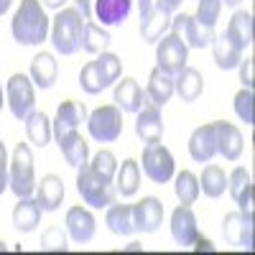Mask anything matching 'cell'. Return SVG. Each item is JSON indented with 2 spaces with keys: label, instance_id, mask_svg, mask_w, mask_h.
Returning <instances> with one entry per match:
<instances>
[{
  "label": "cell",
  "instance_id": "1",
  "mask_svg": "<svg viewBox=\"0 0 255 255\" xmlns=\"http://www.w3.org/2000/svg\"><path fill=\"white\" fill-rule=\"evenodd\" d=\"M49 18L41 5V0H20L18 10L13 13L10 20V33L20 46H38L44 44L49 36Z\"/></svg>",
  "mask_w": 255,
  "mask_h": 255
},
{
  "label": "cell",
  "instance_id": "2",
  "mask_svg": "<svg viewBox=\"0 0 255 255\" xmlns=\"http://www.w3.org/2000/svg\"><path fill=\"white\" fill-rule=\"evenodd\" d=\"M82 28L84 18L74 8H61L56 10L51 20V46L61 56H74L82 44Z\"/></svg>",
  "mask_w": 255,
  "mask_h": 255
},
{
  "label": "cell",
  "instance_id": "3",
  "mask_svg": "<svg viewBox=\"0 0 255 255\" xmlns=\"http://www.w3.org/2000/svg\"><path fill=\"white\" fill-rule=\"evenodd\" d=\"M77 191L82 194L84 204L92 207V209H108L118 197L115 181L97 174L95 168H90V163L77 168Z\"/></svg>",
  "mask_w": 255,
  "mask_h": 255
},
{
  "label": "cell",
  "instance_id": "4",
  "mask_svg": "<svg viewBox=\"0 0 255 255\" xmlns=\"http://www.w3.org/2000/svg\"><path fill=\"white\" fill-rule=\"evenodd\" d=\"M8 189L20 197H33L36 194V171H33V153L28 143H18L13 148V158L8 166Z\"/></svg>",
  "mask_w": 255,
  "mask_h": 255
},
{
  "label": "cell",
  "instance_id": "5",
  "mask_svg": "<svg viewBox=\"0 0 255 255\" xmlns=\"http://www.w3.org/2000/svg\"><path fill=\"white\" fill-rule=\"evenodd\" d=\"M140 166H143V174L151 179L153 184H166V181H171L174 174H176L174 156H171V151H168L161 140L143 145Z\"/></svg>",
  "mask_w": 255,
  "mask_h": 255
},
{
  "label": "cell",
  "instance_id": "6",
  "mask_svg": "<svg viewBox=\"0 0 255 255\" xmlns=\"http://www.w3.org/2000/svg\"><path fill=\"white\" fill-rule=\"evenodd\" d=\"M87 130H90V138L97 143L118 140L123 133V113L115 105H102V108L87 115Z\"/></svg>",
  "mask_w": 255,
  "mask_h": 255
},
{
  "label": "cell",
  "instance_id": "7",
  "mask_svg": "<svg viewBox=\"0 0 255 255\" xmlns=\"http://www.w3.org/2000/svg\"><path fill=\"white\" fill-rule=\"evenodd\" d=\"M5 100H8V108H10L13 118L26 120L28 113H33V105H36V90H33L31 77L13 74L5 84Z\"/></svg>",
  "mask_w": 255,
  "mask_h": 255
},
{
  "label": "cell",
  "instance_id": "8",
  "mask_svg": "<svg viewBox=\"0 0 255 255\" xmlns=\"http://www.w3.org/2000/svg\"><path fill=\"white\" fill-rule=\"evenodd\" d=\"M189 61V49L184 41H179L174 33H166L156 41V67L166 72L168 77H176Z\"/></svg>",
  "mask_w": 255,
  "mask_h": 255
},
{
  "label": "cell",
  "instance_id": "9",
  "mask_svg": "<svg viewBox=\"0 0 255 255\" xmlns=\"http://www.w3.org/2000/svg\"><path fill=\"white\" fill-rule=\"evenodd\" d=\"M168 33H174L179 41H184L186 49H207L215 38V28H204L194 15L179 13L171 18V28Z\"/></svg>",
  "mask_w": 255,
  "mask_h": 255
},
{
  "label": "cell",
  "instance_id": "10",
  "mask_svg": "<svg viewBox=\"0 0 255 255\" xmlns=\"http://www.w3.org/2000/svg\"><path fill=\"white\" fill-rule=\"evenodd\" d=\"M87 108L84 102H77V100H64L56 110V118L51 123V135L59 140L61 135H67L72 130H79L82 123H87Z\"/></svg>",
  "mask_w": 255,
  "mask_h": 255
},
{
  "label": "cell",
  "instance_id": "11",
  "mask_svg": "<svg viewBox=\"0 0 255 255\" xmlns=\"http://www.w3.org/2000/svg\"><path fill=\"white\" fill-rule=\"evenodd\" d=\"M199 235V225H197V215L189 204H179L171 212V238L176 245L189 248Z\"/></svg>",
  "mask_w": 255,
  "mask_h": 255
},
{
  "label": "cell",
  "instance_id": "12",
  "mask_svg": "<svg viewBox=\"0 0 255 255\" xmlns=\"http://www.w3.org/2000/svg\"><path fill=\"white\" fill-rule=\"evenodd\" d=\"M135 135L143 143H156L163 138V118H161V108L151 105L145 100V105L135 113Z\"/></svg>",
  "mask_w": 255,
  "mask_h": 255
},
{
  "label": "cell",
  "instance_id": "13",
  "mask_svg": "<svg viewBox=\"0 0 255 255\" xmlns=\"http://www.w3.org/2000/svg\"><path fill=\"white\" fill-rule=\"evenodd\" d=\"M95 230H97V222H95V215L87 209V207H72L67 212V235L77 243V245H84L95 238Z\"/></svg>",
  "mask_w": 255,
  "mask_h": 255
},
{
  "label": "cell",
  "instance_id": "14",
  "mask_svg": "<svg viewBox=\"0 0 255 255\" xmlns=\"http://www.w3.org/2000/svg\"><path fill=\"white\" fill-rule=\"evenodd\" d=\"M133 222L135 232H156L163 225V204L156 197H143L138 204H133Z\"/></svg>",
  "mask_w": 255,
  "mask_h": 255
},
{
  "label": "cell",
  "instance_id": "15",
  "mask_svg": "<svg viewBox=\"0 0 255 255\" xmlns=\"http://www.w3.org/2000/svg\"><path fill=\"white\" fill-rule=\"evenodd\" d=\"M189 156L197 163H209L217 156V135H215V123L199 125L189 138Z\"/></svg>",
  "mask_w": 255,
  "mask_h": 255
},
{
  "label": "cell",
  "instance_id": "16",
  "mask_svg": "<svg viewBox=\"0 0 255 255\" xmlns=\"http://www.w3.org/2000/svg\"><path fill=\"white\" fill-rule=\"evenodd\" d=\"M113 100H115V108L120 113H138L143 105H145V90L138 84V79L133 77H125L123 82L118 79L115 84V92H113Z\"/></svg>",
  "mask_w": 255,
  "mask_h": 255
},
{
  "label": "cell",
  "instance_id": "17",
  "mask_svg": "<svg viewBox=\"0 0 255 255\" xmlns=\"http://www.w3.org/2000/svg\"><path fill=\"white\" fill-rule=\"evenodd\" d=\"M215 135H217V153L225 161H238L243 156V133L232 123L217 120L215 123Z\"/></svg>",
  "mask_w": 255,
  "mask_h": 255
},
{
  "label": "cell",
  "instance_id": "18",
  "mask_svg": "<svg viewBox=\"0 0 255 255\" xmlns=\"http://www.w3.org/2000/svg\"><path fill=\"white\" fill-rule=\"evenodd\" d=\"M222 235L230 245L250 250L253 248V222L245 220L240 212H230L222 220Z\"/></svg>",
  "mask_w": 255,
  "mask_h": 255
},
{
  "label": "cell",
  "instance_id": "19",
  "mask_svg": "<svg viewBox=\"0 0 255 255\" xmlns=\"http://www.w3.org/2000/svg\"><path fill=\"white\" fill-rule=\"evenodd\" d=\"M130 10H133V0H95L92 5V13L97 15V20L105 28L125 23Z\"/></svg>",
  "mask_w": 255,
  "mask_h": 255
},
{
  "label": "cell",
  "instance_id": "20",
  "mask_svg": "<svg viewBox=\"0 0 255 255\" xmlns=\"http://www.w3.org/2000/svg\"><path fill=\"white\" fill-rule=\"evenodd\" d=\"M56 77H59V64H56L54 54L38 51L33 56V61H31V82L38 90H51Z\"/></svg>",
  "mask_w": 255,
  "mask_h": 255
},
{
  "label": "cell",
  "instance_id": "21",
  "mask_svg": "<svg viewBox=\"0 0 255 255\" xmlns=\"http://www.w3.org/2000/svg\"><path fill=\"white\" fill-rule=\"evenodd\" d=\"M36 202L44 212H56L64 202V181L56 174H46L41 179V184H36Z\"/></svg>",
  "mask_w": 255,
  "mask_h": 255
},
{
  "label": "cell",
  "instance_id": "22",
  "mask_svg": "<svg viewBox=\"0 0 255 255\" xmlns=\"http://www.w3.org/2000/svg\"><path fill=\"white\" fill-rule=\"evenodd\" d=\"M56 143H59V151H61L64 161H67L72 168H82L90 161V145L79 135V130H72L67 135H61Z\"/></svg>",
  "mask_w": 255,
  "mask_h": 255
},
{
  "label": "cell",
  "instance_id": "23",
  "mask_svg": "<svg viewBox=\"0 0 255 255\" xmlns=\"http://www.w3.org/2000/svg\"><path fill=\"white\" fill-rule=\"evenodd\" d=\"M41 209L38 202L33 197H20L18 204L13 207V227L18 232H23V235H28V232H33L38 225H41Z\"/></svg>",
  "mask_w": 255,
  "mask_h": 255
},
{
  "label": "cell",
  "instance_id": "24",
  "mask_svg": "<svg viewBox=\"0 0 255 255\" xmlns=\"http://www.w3.org/2000/svg\"><path fill=\"white\" fill-rule=\"evenodd\" d=\"M202 90H204V79L194 67H184L174 77V95H179L181 102H197L202 97Z\"/></svg>",
  "mask_w": 255,
  "mask_h": 255
},
{
  "label": "cell",
  "instance_id": "25",
  "mask_svg": "<svg viewBox=\"0 0 255 255\" xmlns=\"http://www.w3.org/2000/svg\"><path fill=\"white\" fill-rule=\"evenodd\" d=\"M168 28H171V15L156 5L140 18V38L145 44H156L161 36L168 33Z\"/></svg>",
  "mask_w": 255,
  "mask_h": 255
},
{
  "label": "cell",
  "instance_id": "26",
  "mask_svg": "<svg viewBox=\"0 0 255 255\" xmlns=\"http://www.w3.org/2000/svg\"><path fill=\"white\" fill-rule=\"evenodd\" d=\"M225 36L235 44L240 51L253 46V13L248 10H235V15L230 18Z\"/></svg>",
  "mask_w": 255,
  "mask_h": 255
},
{
  "label": "cell",
  "instance_id": "27",
  "mask_svg": "<svg viewBox=\"0 0 255 255\" xmlns=\"http://www.w3.org/2000/svg\"><path fill=\"white\" fill-rule=\"evenodd\" d=\"M174 97V77H168L158 67L148 77V87H145V100L156 105V108H166V102Z\"/></svg>",
  "mask_w": 255,
  "mask_h": 255
},
{
  "label": "cell",
  "instance_id": "28",
  "mask_svg": "<svg viewBox=\"0 0 255 255\" xmlns=\"http://www.w3.org/2000/svg\"><path fill=\"white\" fill-rule=\"evenodd\" d=\"M138 189H140V163L135 158H125L115 174V191L120 197H135Z\"/></svg>",
  "mask_w": 255,
  "mask_h": 255
},
{
  "label": "cell",
  "instance_id": "29",
  "mask_svg": "<svg viewBox=\"0 0 255 255\" xmlns=\"http://www.w3.org/2000/svg\"><path fill=\"white\" fill-rule=\"evenodd\" d=\"M105 222H108L113 235L128 238L135 232V222H133V204H110L108 215H105Z\"/></svg>",
  "mask_w": 255,
  "mask_h": 255
},
{
  "label": "cell",
  "instance_id": "30",
  "mask_svg": "<svg viewBox=\"0 0 255 255\" xmlns=\"http://www.w3.org/2000/svg\"><path fill=\"white\" fill-rule=\"evenodd\" d=\"M110 33H108V28L105 26H100V23H92V20H84V28H82V44H79V49L82 51H87V54H92V56H97V54H102L105 49L110 46Z\"/></svg>",
  "mask_w": 255,
  "mask_h": 255
},
{
  "label": "cell",
  "instance_id": "31",
  "mask_svg": "<svg viewBox=\"0 0 255 255\" xmlns=\"http://www.w3.org/2000/svg\"><path fill=\"white\" fill-rule=\"evenodd\" d=\"M212 54H215V61H217V67L220 69H238V64L243 61V51L232 44V41L222 33V36H215L212 38Z\"/></svg>",
  "mask_w": 255,
  "mask_h": 255
},
{
  "label": "cell",
  "instance_id": "32",
  "mask_svg": "<svg viewBox=\"0 0 255 255\" xmlns=\"http://www.w3.org/2000/svg\"><path fill=\"white\" fill-rule=\"evenodd\" d=\"M225 189H227V174L215 163L204 166V171L199 176V191H204V197L209 199H217L225 194Z\"/></svg>",
  "mask_w": 255,
  "mask_h": 255
},
{
  "label": "cell",
  "instance_id": "33",
  "mask_svg": "<svg viewBox=\"0 0 255 255\" xmlns=\"http://www.w3.org/2000/svg\"><path fill=\"white\" fill-rule=\"evenodd\" d=\"M23 123H26V135L36 148H44L51 140V120L44 113L33 110V113H28V118Z\"/></svg>",
  "mask_w": 255,
  "mask_h": 255
},
{
  "label": "cell",
  "instance_id": "34",
  "mask_svg": "<svg viewBox=\"0 0 255 255\" xmlns=\"http://www.w3.org/2000/svg\"><path fill=\"white\" fill-rule=\"evenodd\" d=\"M95 67H97V74H100V82H102L105 90L113 87V84L120 79V74H123V61H120V56H118V54H110V51L97 54Z\"/></svg>",
  "mask_w": 255,
  "mask_h": 255
},
{
  "label": "cell",
  "instance_id": "35",
  "mask_svg": "<svg viewBox=\"0 0 255 255\" xmlns=\"http://www.w3.org/2000/svg\"><path fill=\"white\" fill-rule=\"evenodd\" d=\"M174 191H176V199L179 204H194L199 199V179L191 174V171H179L176 179H174Z\"/></svg>",
  "mask_w": 255,
  "mask_h": 255
},
{
  "label": "cell",
  "instance_id": "36",
  "mask_svg": "<svg viewBox=\"0 0 255 255\" xmlns=\"http://www.w3.org/2000/svg\"><path fill=\"white\" fill-rule=\"evenodd\" d=\"M69 245H67V232L61 227L51 225L41 232V250H49V253H64Z\"/></svg>",
  "mask_w": 255,
  "mask_h": 255
},
{
  "label": "cell",
  "instance_id": "37",
  "mask_svg": "<svg viewBox=\"0 0 255 255\" xmlns=\"http://www.w3.org/2000/svg\"><path fill=\"white\" fill-rule=\"evenodd\" d=\"M220 13H222V0H199L194 18L204 28H215V23L220 20Z\"/></svg>",
  "mask_w": 255,
  "mask_h": 255
},
{
  "label": "cell",
  "instance_id": "38",
  "mask_svg": "<svg viewBox=\"0 0 255 255\" xmlns=\"http://www.w3.org/2000/svg\"><path fill=\"white\" fill-rule=\"evenodd\" d=\"M87 163H90V168H95L97 174H102V176H108V179L115 181V174H118V158H115L113 151H97L95 158L87 161Z\"/></svg>",
  "mask_w": 255,
  "mask_h": 255
},
{
  "label": "cell",
  "instance_id": "39",
  "mask_svg": "<svg viewBox=\"0 0 255 255\" xmlns=\"http://www.w3.org/2000/svg\"><path fill=\"white\" fill-rule=\"evenodd\" d=\"M79 87L87 92V95H100L105 87H102V82H100V74H97V67H95V61H87L82 67L79 72Z\"/></svg>",
  "mask_w": 255,
  "mask_h": 255
},
{
  "label": "cell",
  "instance_id": "40",
  "mask_svg": "<svg viewBox=\"0 0 255 255\" xmlns=\"http://www.w3.org/2000/svg\"><path fill=\"white\" fill-rule=\"evenodd\" d=\"M235 113H238V118H240L245 125H253V123H255V115H253V90L243 87V90L235 95Z\"/></svg>",
  "mask_w": 255,
  "mask_h": 255
},
{
  "label": "cell",
  "instance_id": "41",
  "mask_svg": "<svg viewBox=\"0 0 255 255\" xmlns=\"http://www.w3.org/2000/svg\"><path fill=\"white\" fill-rule=\"evenodd\" d=\"M250 184V174H248V168L238 166V168H232V174L227 176V191H230V197L232 199H238L240 197V191Z\"/></svg>",
  "mask_w": 255,
  "mask_h": 255
},
{
  "label": "cell",
  "instance_id": "42",
  "mask_svg": "<svg viewBox=\"0 0 255 255\" xmlns=\"http://www.w3.org/2000/svg\"><path fill=\"white\" fill-rule=\"evenodd\" d=\"M235 202H238V207H240V215L253 222V184H248V186L240 191V197H238Z\"/></svg>",
  "mask_w": 255,
  "mask_h": 255
},
{
  "label": "cell",
  "instance_id": "43",
  "mask_svg": "<svg viewBox=\"0 0 255 255\" xmlns=\"http://www.w3.org/2000/svg\"><path fill=\"white\" fill-rule=\"evenodd\" d=\"M238 69H240V82H243V87L253 90V84H255V67H253V59L240 61Z\"/></svg>",
  "mask_w": 255,
  "mask_h": 255
},
{
  "label": "cell",
  "instance_id": "44",
  "mask_svg": "<svg viewBox=\"0 0 255 255\" xmlns=\"http://www.w3.org/2000/svg\"><path fill=\"white\" fill-rule=\"evenodd\" d=\"M8 189V153H5V145L0 140V194Z\"/></svg>",
  "mask_w": 255,
  "mask_h": 255
},
{
  "label": "cell",
  "instance_id": "45",
  "mask_svg": "<svg viewBox=\"0 0 255 255\" xmlns=\"http://www.w3.org/2000/svg\"><path fill=\"white\" fill-rule=\"evenodd\" d=\"M72 3H74V10L84 18V20H92V0H72Z\"/></svg>",
  "mask_w": 255,
  "mask_h": 255
},
{
  "label": "cell",
  "instance_id": "46",
  "mask_svg": "<svg viewBox=\"0 0 255 255\" xmlns=\"http://www.w3.org/2000/svg\"><path fill=\"white\" fill-rule=\"evenodd\" d=\"M181 3H184V0H153V5L161 8V10H166L168 15H174L181 8Z\"/></svg>",
  "mask_w": 255,
  "mask_h": 255
},
{
  "label": "cell",
  "instance_id": "47",
  "mask_svg": "<svg viewBox=\"0 0 255 255\" xmlns=\"http://www.w3.org/2000/svg\"><path fill=\"white\" fill-rule=\"evenodd\" d=\"M191 245H194V250H197V253H202V250L212 253V250H215V245H212V240H207V238H202V235H197V240L191 243Z\"/></svg>",
  "mask_w": 255,
  "mask_h": 255
},
{
  "label": "cell",
  "instance_id": "48",
  "mask_svg": "<svg viewBox=\"0 0 255 255\" xmlns=\"http://www.w3.org/2000/svg\"><path fill=\"white\" fill-rule=\"evenodd\" d=\"M64 3H67V0H44V8H49V10H61Z\"/></svg>",
  "mask_w": 255,
  "mask_h": 255
},
{
  "label": "cell",
  "instance_id": "49",
  "mask_svg": "<svg viewBox=\"0 0 255 255\" xmlns=\"http://www.w3.org/2000/svg\"><path fill=\"white\" fill-rule=\"evenodd\" d=\"M138 8H140V18L153 8V0H138Z\"/></svg>",
  "mask_w": 255,
  "mask_h": 255
},
{
  "label": "cell",
  "instance_id": "50",
  "mask_svg": "<svg viewBox=\"0 0 255 255\" xmlns=\"http://www.w3.org/2000/svg\"><path fill=\"white\" fill-rule=\"evenodd\" d=\"M10 5H13V0H0V18L10 10Z\"/></svg>",
  "mask_w": 255,
  "mask_h": 255
},
{
  "label": "cell",
  "instance_id": "51",
  "mask_svg": "<svg viewBox=\"0 0 255 255\" xmlns=\"http://www.w3.org/2000/svg\"><path fill=\"white\" fill-rule=\"evenodd\" d=\"M243 0H222V5H230V8H238Z\"/></svg>",
  "mask_w": 255,
  "mask_h": 255
},
{
  "label": "cell",
  "instance_id": "52",
  "mask_svg": "<svg viewBox=\"0 0 255 255\" xmlns=\"http://www.w3.org/2000/svg\"><path fill=\"white\" fill-rule=\"evenodd\" d=\"M3 105H5V90H3V84H0V110H3Z\"/></svg>",
  "mask_w": 255,
  "mask_h": 255
},
{
  "label": "cell",
  "instance_id": "53",
  "mask_svg": "<svg viewBox=\"0 0 255 255\" xmlns=\"http://www.w3.org/2000/svg\"><path fill=\"white\" fill-rule=\"evenodd\" d=\"M125 250H133V253H138V250H143V248H140V243H130Z\"/></svg>",
  "mask_w": 255,
  "mask_h": 255
},
{
  "label": "cell",
  "instance_id": "54",
  "mask_svg": "<svg viewBox=\"0 0 255 255\" xmlns=\"http://www.w3.org/2000/svg\"><path fill=\"white\" fill-rule=\"evenodd\" d=\"M8 248H5V243H0V253H5Z\"/></svg>",
  "mask_w": 255,
  "mask_h": 255
}]
</instances>
